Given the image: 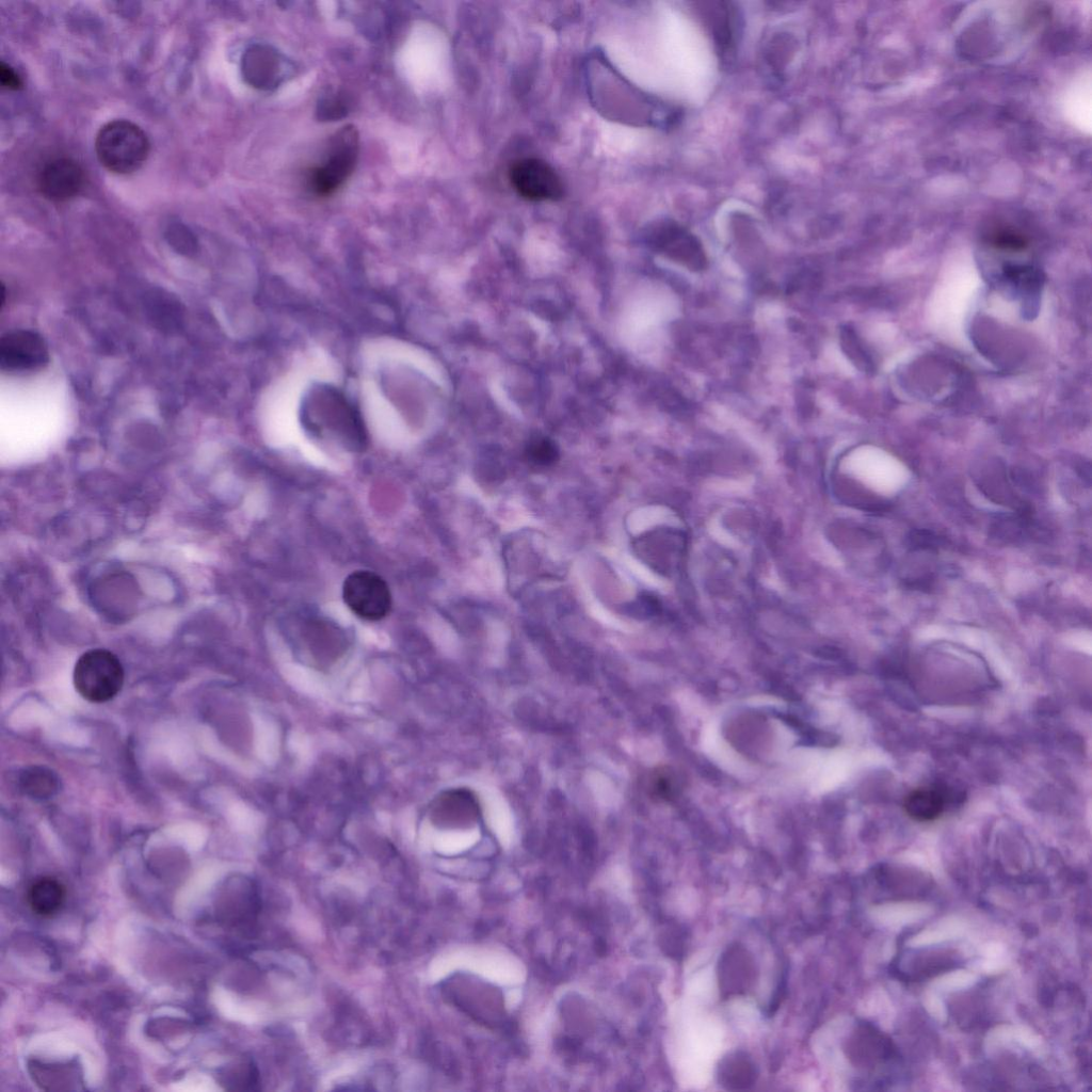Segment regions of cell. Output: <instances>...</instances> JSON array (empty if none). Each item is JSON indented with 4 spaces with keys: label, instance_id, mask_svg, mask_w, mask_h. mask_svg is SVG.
<instances>
[{
    "label": "cell",
    "instance_id": "ffe728a7",
    "mask_svg": "<svg viewBox=\"0 0 1092 1092\" xmlns=\"http://www.w3.org/2000/svg\"><path fill=\"white\" fill-rule=\"evenodd\" d=\"M168 241L181 254L191 255L196 251V241L186 229H172L168 234Z\"/></svg>",
    "mask_w": 1092,
    "mask_h": 1092
},
{
    "label": "cell",
    "instance_id": "ac0fdd59",
    "mask_svg": "<svg viewBox=\"0 0 1092 1092\" xmlns=\"http://www.w3.org/2000/svg\"><path fill=\"white\" fill-rule=\"evenodd\" d=\"M941 544V537L929 530H913L906 537V545L912 550H933Z\"/></svg>",
    "mask_w": 1092,
    "mask_h": 1092
},
{
    "label": "cell",
    "instance_id": "e0dca14e",
    "mask_svg": "<svg viewBox=\"0 0 1092 1092\" xmlns=\"http://www.w3.org/2000/svg\"><path fill=\"white\" fill-rule=\"evenodd\" d=\"M526 454L528 460L537 466H549L559 456L556 445L546 437L532 439L526 448Z\"/></svg>",
    "mask_w": 1092,
    "mask_h": 1092
},
{
    "label": "cell",
    "instance_id": "d6986e66",
    "mask_svg": "<svg viewBox=\"0 0 1092 1092\" xmlns=\"http://www.w3.org/2000/svg\"><path fill=\"white\" fill-rule=\"evenodd\" d=\"M685 933L677 927L670 928L661 935V947L671 957H679L685 948Z\"/></svg>",
    "mask_w": 1092,
    "mask_h": 1092
},
{
    "label": "cell",
    "instance_id": "7a4b0ae2",
    "mask_svg": "<svg viewBox=\"0 0 1092 1092\" xmlns=\"http://www.w3.org/2000/svg\"><path fill=\"white\" fill-rule=\"evenodd\" d=\"M149 150L150 143L145 131L127 119L106 123L95 138V151L100 164L118 175L138 171L146 161Z\"/></svg>",
    "mask_w": 1092,
    "mask_h": 1092
},
{
    "label": "cell",
    "instance_id": "7402d4cb",
    "mask_svg": "<svg viewBox=\"0 0 1092 1092\" xmlns=\"http://www.w3.org/2000/svg\"><path fill=\"white\" fill-rule=\"evenodd\" d=\"M0 83L2 87L7 90L17 91L22 87V80L19 75L9 64L1 62L0 64Z\"/></svg>",
    "mask_w": 1092,
    "mask_h": 1092
},
{
    "label": "cell",
    "instance_id": "5bb4252c",
    "mask_svg": "<svg viewBox=\"0 0 1092 1092\" xmlns=\"http://www.w3.org/2000/svg\"><path fill=\"white\" fill-rule=\"evenodd\" d=\"M65 896V888L58 880L42 878L31 885L28 902L36 915L50 917L61 910Z\"/></svg>",
    "mask_w": 1092,
    "mask_h": 1092
},
{
    "label": "cell",
    "instance_id": "9c48e42d",
    "mask_svg": "<svg viewBox=\"0 0 1092 1092\" xmlns=\"http://www.w3.org/2000/svg\"><path fill=\"white\" fill-rule=\"evenodd\" d=\"M757 967L753 954L742 945H729L717 965L720 996L724 999L743 995L756 981Z\"/></svg>",
    "mask_w": 1092,
    "mask_h": 1092
},
{
    "label": "cell",
    "instance_id": "8fae6325",
    "mask_svg": "<svg viewBox=\"0 0 1092 1092\" xmlns=\"http://www.w3.org/2000/svg\"><path fill=\"white\" fill-rule=\"evenodd\" d=\"M479 816V804L471 791L449 789L438 794L430 806V820L444 829L466 828Z\"/></svg>",
    "mask_w": 1092,
    "mask_h": 1092
},
{
    "label": "cell",
    "instance_id": "6da1fadb",
    "mask_svg": "<svg viewBox=\"0 0 1092 1092\" xmlns=\"http://www.w3.org/2000/svg\"><path fill=\"white\" fill-rule=\"evenodd\" d=\"M301 422L311 437L350 452H362L368 438L359 412L328 384L311 386L302 399Z\"/></svg>",
    "mask_w": 1092,
    "mask_h": 1092
},
{
    "label": "cell",
    "instance_id": "5b68a950",
    "mask_svg": "<svg viewBox=\"0 0 1092 1092\" xmlns=\"http://www.w3.org/2000/svg\"><path fill=\"white\" fill-rule=\"evenodd\" d=\"M342 597L359 619L376 622L391 609V594L386 581L370 571H355L343 581Z\"/></svg>",
    "mask_w": 1092,
    "mask_h": 1092
},
{
    "label": "cell",
    "instance_id": "30bf717a",
    "mask_svg": "<svg viewBox=\"0 0 1092 1092\" xmlns=\"http://www.w3.org/2000/svg\"><path fill=\"white\" fill-rule=\"evenodd\" d=\"M84 172L70 158H57L46 163L37 177V187L44 197L52 202L68 200L82 190Z\"/></svg>",
    "mask_w": 1092,
    "mask_h": 1092
},
{
    "label": "cell",
    "instance_id": "9a60e30c",
    "mask_svg": "<svg viewBox=\"0 0 1092 1092\" xmlns=\"http://www.w3.org/2000/svg\"><path fill=\"white\" fill-rule=\"evenodd\" d=\"M945 794L936 788L924 787L910 792L904 799V810L917 821H931L940 817L945 808Z\"/></svg>",
    "mask_w": 1092,
    "mask_h": 1092
},
{
    "label": "cell",
    "instance_id": "52a82bcc",
    "mask_svg": "<svg viewBox=\"0 0 1092 1092\" xmlns=\"http://www.w3.org/2000/svg\"><path fill=\"white\" fill-rule=\"evenodd\" d=\"M510 180L517 193L529 200H556L563 193L558 174L549 164L535 158H525L513 163Z\"/></svg>",
    "mask_w": 1092,
    "mask_h": 1092
},
{
    "label": "cell",
    "instance_id": "2e32d148",
    "mask_svg": "<svg viewBox=\"0 0 1092 1092\" xmlns=\"http://www.w3.org/2000/svg\"><path fill=\"white\" fill-rule=\"evenodd\" d=\"M348 111V98L342 93H326L319 99L317 105V116L320 121L339 119L346 116Z\"/></svg>",
    "mask_w": 1092,
    "mask_h": 1092
},
{
    "label": "cell",
    "instance_id": "4fadbf2b",
    "mask_svg": "<svg viewBox=\"0 0 1092 1092\" xmlns=\"http://www.w3.org/2000/svg\"><path fill=\"white\" fill-rule=\"evenodd\" d=\"M717 1081L727 1091L751 1089L758 1077L754 1060L743 1050H734L723 1056L717 1065Z\"/></svg>",
    "mask_w": 1092,
    "mask_h": 1092
},
{
    "label": "cell",
    "instance_id": "8992f818",
    "mask_svg": "<svg viewBox=\"0 0 1092 1092\" xmlns=\"http://www.w3.org/2000/svg\"><path fill=\"white\" fill-rule=\"evenodd\" d=\"M241 69L250 85L264 91L278 87L294 75L290 60L275 48L259 44L245 50Z\"/></svg>",
    "mask_w": 1092,
    "mask_h": 1092
},
{
    "label": "cell",
    "instance_id": "44dd1931",
    "mask_svg": "<svg viewBox=\"0 0 1092 1092\" xmlns=\"http://www.w3.org/2000/svg\"><path fill=\"white\" fill-rule=\"evenodd\" d=\"M992 242L995 246L1005 250H1021L1026 246V241L1021 235L1005 229L995 232Z\"/></svg>",
    "mask_w": 1092,
    "mask_h": 1092
},
{
    "label": "cell",
    "instance_id": "277c9868",
    "mask_svg": "<svg viewBox=\"0 0 1092 1092\" xmlns=\"http://www.w3.org/2000/svg\"><path fill=\"white\" fill-rule=\"evenodd\" d=\"M358 150L359 135L354 126L347 125L336 131L328 141L323 160L308 173L309 189L320 196L334 193L353 173Z\"/></svg>",
    "mask_w": 1092,
    "mask_h": 1092
},
{
    "label": "cell",
    "instance_id": "ba28073f",
    "mask_svg": "<svg viewBox=\"0 0 1092 1092\" xmlns=\"http://www.w3.org/2000/svg\"><path fill=\"white\" fill-rule=\"evenodd\" d=\"M49 360L44 339L31 331H13L2 336L0 366L3 371L23 373L42 369Z\"/></svg>",
    "mask_w": 1092,
    "mask_h": 1092
},
{
    "label": "cell",
    "instance_id": "7c38bea8",
    "mask_svg": "<svg viewBox=\"0 0 1092 1092\" xmlns=\"http://www.w3.org/2000/svg\"><path fill=\"white\" fill-rule=\"evenodd\" d=\"M701 15L722 55L730 59L740 27L736 10L724 2H705Z\"/></svg>",
    "mask_w": 1092,
    "mask_h": 1092
},
{
    "label": "cell",
    "instance_id": "3957f363",
    "mask_svg": "<svg viewBox=\"0 0 1092 1092\" xmlns=\"http://www.w3.org/2000/svg\"><path fill=\"white\" fill-rule=\"evenodd\" d=\"M124 668L112 652L93 648L77 660L73 681L78 693L89 702L105 703L118 694L124 685Z\"/></svg>",
    "mask_w": 1092,
    "mask_h": 1092
}]
</instances>
